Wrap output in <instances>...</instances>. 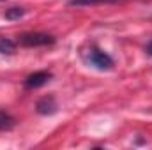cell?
Returning <instances> with one entry per match:
<instances>
[{
    "label": "cell",
    "mask_w": 152,
    "mask_h": 150,
    "mask_svg": "<svg viewBox=\"0 0 152 150\" xmlns=\"http://www.w3.org/2000/svg\"><path fill=\"white\" fill-rule=\"evenodd\" d=\"M25 14H27V9H25V7L12 5V7L5 9V12H4V18H5L7 21H20V20H21Z\"/></svg>",
    "instance_id": "52a82bcc"
},
{
    "label": "cell",
    "mask_w": 152,
    "mask_h": 150,
    "mask_svg": "<svg viewBox=\"0 0 152 150\" xmlns=\"http://www.w3.org/2000/svg\"><path fill=\"white\" fill-rule=\"evenodd\" d=\"M83 60L88 67L96 69V71H101V73H106V71H112L115 67V60L112 55H108L106 51H103L101 48L97 46H90L85 53H83Z\"/></svg>",
    "instance_id": "6da1fadb"
},
{
    "label": "cell",
    "mask_w": 152,
    "mask_h": 150,
    "mask_svg": "<svg viewBox=\"0 0 152 150\" xmlns=\"http://www.w3.org/2000/svg\"><path fill=\"white\" fill-rule=\"evenodd\" d=\"M16 127V118L5 110H0V133H9Z\"/></svg>",
    "instance_id": "5b68a950"
},
{
    "label": "cell",
    "mask_w": 152,
    "mask_h": 150,
    "mask_svg": "<svg viewBox=\"0 0 152 150\" xmlns=\"http://www.w3.org/2000/svg\"><path fill=\"white\" fill-rule=\"evenodd\" d=\"M16 41L23 48H50L57 42V37L48 32H23Z\"/></svg>",
    "instance_id": "7a4b0ae2"
},
{
    "label": "cell",
    "mask_w": 152,
    "mask_h": 150,
    "mask_svg": "<svg viewBox=\"0 0 152 150\" xmlns=\"http://www.w3.org/2000/svg\"><path fill=\"white\" fill-rule=\"evenodd\" d=\"M0 2H4V0H0Z\"/></svg>",
    "instance_id": "30bf717a"
},
{
    "label": "cell",
    "mask_w": 152,
    "mask_h": 150,
    "mask_svg": "<svg viewBox=\"0 0 152 150\" xmlns=\"http://www.w3.org/2000/svg\"><path fill=\"white\" fill-rule=\"evenodd\" d=\"M115 2H124V0H69L67 4H69V5H76V7H81V5H97V4H115Z\"/></svg>",
    "instance_id": "ba28073f"
},
{
    "label": "cell",
    "mask_w": 152,
    "mask_h": 150,
    "mask_svg": "<svg viewBox=\"0 0 152 150\" xmlns=\"http://www.w3.org/2000/svg\"><path fill=\"white\" fill-rule=\"evenodd\" d=\"M145 51H147V55H149V57H152V39L147 42V46H145Z\"/></svg>",
    "instance_id": "9c48e42d"
},
{
    "label": "cell",
    "mask_w": 152,
    "mask_h": 150,
    "mask_svg": "<svg viewBox=\"0 0 152 150\" xmlns=\"http://www.w3.org/2000/svg\"><path fill=\"white\" fill-rule=\"evenodd\" d=\"M18 41H12L9 37H0V55H5V57H11L16 53L18 50Z\"/></svg>",
    "instance_id": "8992f818"
},
{
    "label": "cell",
    "mask_w": 152,
    "mask_h": 150,
    "mask_svg": "<svg viewBox=\"0 0 152 150\" xmlns=\"http://www.w3.org/2000/svg\"><path fill=\"white\" fill-rule=\"evenodd\" d=\"M53 79V73L51 71H36L32 74H28L23 79V87L27 90H37L41 87H44L46 83H50Z\"/></svg>",
    "instance_id": "3957f363"
},
{
    "label": "cell",
    "mask_w": 152,
    "mask_h": 150,
    "mask_svg": "<svg viewBox=\"0 0 152 150\" xmlns=\"http://www.w3.org/2000/svg\"><path fill=\"white\" fill-rule=\"evenodd\" d=\"M36 111L41 117H51V115H55V113L58 111V103H57L55 95L50 94V95H42L41 99H37Z\"/></svg>",
    "instance_id": "277c9868"
}]
</instances>
